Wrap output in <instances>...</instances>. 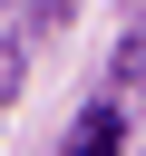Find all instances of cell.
I'll list each match as a JSON object with an SVG mask.
<instances>
[{
	"label": "cell",
	"instance_id": "cell-1",
	"mask_svg": "<svg viewBox=\"0 0 146 156\" xmlns=\"http://www.w3.org/2000/svg\"><path fill=\"white\" fill-rule=\"evenodd\" d=\"M117 146H127V127H117V107H88V117H78V136H68L58 156H117Z\"/></svg>",
	"mask_w": 146,
	"mask_h": 156
}]
</instances>
